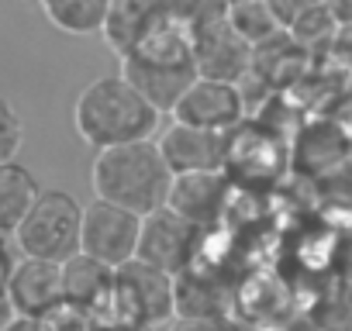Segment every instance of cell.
Listing matches in <instances>:
<instances>
[{"label": "cell", "instance_id": "cell-1", "mask_svg": "<svg viewBox=\"0 0 352 331\" xmlns=\"http://www.w3.org/2000/svg\"><path fill=\"white\" fill-rule=\"evenodd\" d=\"M159 121H162V111L124 73L97 76L94 83L80 90L73 104V128L94 152L155 138Z\"/></svg>", "mask_w": 352, "mask_h": 331}, {"label": "cell", "instance_id": "cell-2", "mask_svg": "<svg viewBox=\"0 0 352 331\" xmlns=\"http://www.w3.org/2000/svg\"><path fill=\"white\" fill-rule=\"evenodd\" d=\"M173 170L159 148V138H142L114 148H100L90 166L94 197L121 204L135 214H152L169 204Z\"/></svg>", "mask_w": 352, "mask_h": 331}, {"label": "cell", "instance_id": "cell-3", "mask_svg": "<svg viewBox=\"0 0 352 331\" xmlns=\"http://www.w3.org/2000/svg\"><path fill=\"white\" fill-rule=\"evenodd\" d=\"M121 73L162 114H169L176 107V100H180L190 90V83L201 76L190 32L184 25H176V21L166 25L148 42H142L138 49H131L128 56H121Z\"/></svg>", "mask_w": 352, "mask_h": 331}, {"label": "cell", "instance_id": "cell-4", "mask_svg": "<svg viewBox=\"0 0 352 331\" xmlns=\"http://www.w3.org/2000/svg\"><path fill=\"white\" fill-rule=\"evenodd\" d=\"M94 317H121V321H135L148 331H159L162 324H173L176 321L173 273H166L159 266H148L142 259H131V262L118 266L114 290Z\"/></svg>", "mask_w": 352, "mask_h": 331}, {"label": "cell", "instance_id": "cell-5", "mask_svg": "<svg viewBox=\"0 0 352 331\" xmlns=\"http://www.w3.org/2000/svg\"><path fill=\"white\" fill-rule=\"evenodd\" d=\"M80 235H83V204L66 190H42L14 231V249L18 255L66 262L73 252H80Z\"/></svg>", "mask_w": 352, "mask_h": 331}, {"label": "cell", "instance_id": "cell-6", "mask_svg": "<svg viewBox=\"0 0 352 331\" xmlns=\"http://www.w3.org/2000/svg\"><path fill=\"white\" fill-rule=\"evenodd\" d=\"M208 231L197 228L190 218L173 211L169 204L142 218V238H138V255L148 266H159L166 273H184L201 259Z\"/></svg>", "mask_w": 352, "mask_h": 331}, {"label": "cell", "instance_id": "cell-7", "mask_svg": "<svg viewBox=\"0 0 352 331\" xmlns=\"http://www.w3.org/2000/svg\"><path fill=\"white\" fill-rule=\"evenodd\" d=\"M138 238H142V214L94 197L83 207V235L80 249L90 252L94 259L107 266H124L138 255Z\"/></svg>", "mask_w": 352, "mask_h": 331}, {"label": "cell", "instance_id": "cell-8", "mask_svg": "<svg viewBox=\"0 0 352 331\" xmlns=\"http://www.w3.org/2000/svg\"><path fill=\"white\" fill-rule=\"evenodd\" d=\"M280 135L259 121H242L228 131V162L225 173L235 187H259L273 183L276 173L287 166V148L276 141Z\"/></svg>", "mask_w": 352, "mask_h": 331}, {"label": "cell", "instance_id": "cell-9", "mask_svg": "<svg viewBox=\"0 0 352 331\" xmlns=\"http://www.w3.org/2000/svg\"><path fill=\"white\" fill-rule=\"evenodd\" d=\"M169 114H173V121H187V124H197V128L232 131L245 121V93H242L239 83L197 76Z\"/></svg>", "mask_w": 352, "mask_h": 331}, {"label": "cell", "instance_id": "cell-10", "mask_svg": "<svg viewBox=\"0 0 352 331\" xmlns=\"http://www.w3.org/2000/svg\"><path fill=\"white\" fill-rule=\"evenodd\" d=\"M235 183L225 170H211V173H180L173 176V190H169V207L180 211L184 218H190L197 228L214 231L221 221H228L232 201H235Z\"/></svg>", "mask_w": 352, "mask_h": 331}, {"label": "cell", "instance_id": "cell-11", "mask_svg": "<svg viewBox=\"0 0 352 331\" xmlns=\"http://www.w3.org/2000/svg\"><path fill=\"white\" fill-rule=\"evenodd\" d=\"M190 38H194V56H197L201 76L242 83L256 66V45L228 18L197 28Z\"/></svg>", "mask_w": 352, "mask_h": 331}, {"label": "cell", "instance_id": "cell-12", "mask_svg": "<svg viewBox=\"0 0 352 331\" xmlns=\"http://www.w3.org/2000/svg\"><path fill=\"white\" fill-rule=\"evenodd\" d=\"M155 138L176 176L225 170V162H228V131H211V128H197L187 121H173Z\"/></svg>", "mask_w": 352, "mask_h": 331}, {"label": "cell", "instance_id": "cell-13", "mask_svg": "<svg viewBox=\"0 0 352 331\" xmlns=\"http://www.w3.org/2000/svg\"><path fill=\"white\" fill-rule=\"evenodd\" d=\"M166 25H173L166 0H111V11H107V21L100 28V38L121 59L131 49H138L142 42H148L155 32H162Z\"/></svg>", "mask_w": 352, "mask_h": 331}, {"label": "cell", "instance_id": "cell-14", "mask_svg": "<svg viewBox=\"0 0 352 331\" xmlns=\"http://www.w3.org/2000/svg\"><path fill=\"white\" fill-rule=\"evenodd\" d=\"M176 317H225L235 314V286L204 262H194L190 269L176 273Z\"/></svg>", "mask_w": 352, "mask_h": 331}, {"label": "cell", "instance_id": "cell-15", "mask_svg": "<svg viewBox=\"0 0 352 331\" xmlns=\"http://www.w3.org/2000/svg\"><path fill=\"white\" fill-rule=\"evenodd\" d=\"M8 293L21 314L45 317L59 300H66L63 297V262L18 255V262L8 276Z\"/></svg>", "mask_w": 352, "mask_h": 331}, {"label": "cell", "instance_id": "cell-16", "mask_svg": "<svg viewBox=\"0 0 352 331\" xmlns=\"http://www.w3.org/2000/svg\"><path fill=\"white\" fill-rule=\"evenodd\" d=\"M114 276H118L114 266H107L80 249L63 262V297L87 307L90 314H97L114 290Z\"/></svg>", "mask_w": 352, "mask_h": 331}, {"label": "cell", "instance_id": "cell-17", "mask_svg": "<svg viewBox=\"0 0 352 331\" xmlns=\"http://www.w3.org/2000/svg\"><path fill=\"white\" fill-rule=\"evenodd\" d=\"M38 194H42V187L28 166H21L18 159L0 162V235L14 238L18 225L25 221V214L32 211Z\"/></svg>", "mask_w": 352, "mask_h": 331}, {"label": "cell", "instance_id": "cell-18", "mask_svg": "<svg viewBox=\"0 0 352 331\" xmlns=\"http://www.w3.org/2000/svg\"><path fill=\"white\" fill-rule=\"evenodd\" d=\"M297 138H300L297 141V170H307V173H324V170L342 166L345 152L352 145L349 131H342L338 124H328V121L307 124Z\"/></svg>", "mask_w": 352, "mask_h": 331}, {"label": "cell", "instance_id": "cell-19", "mask_svg": "<svg viewBox=\"0 0 352 331\" xmlns=\"http://www.w3.org/2000/svg\"><path fill=\"white\" fill-rule=\"evenodd\" d=\"M38 8L56 32L87 38V35H100L111 0H38Z\"/></svg>", "mask_w": 352, "mask_h": 331}, {"label": "cell", "instance_id": "cell-20", "mask_svg": "<svg viewBox=\"0 0 352 331\" xmlns=\"http://www.w3.org/2000/svg\"><path fill=\"white\" fill-rule=\"evenodd\" d=\"M304 314L328 331H352V279L328 273Z\"/></svg>", "mask_w": 352, "mask_h": 331}, {"label": "cell", "instance_id": "cell-21", "mask_svg": "<svg viewBox=\"0 0 352 331\" xmlns=\"http://www.w3.org/2000/svg\"><path fill=\"white\" fill-rule=\"evenodd\" d=\"M228 21L252 42V45H263V42H273L287 32V25L280 21L276 8L270 0H239V4L228 8Z\"/></svg>", "mask_w": 352, "mask_h": 331}, {"label": "cell", "instance_id": "cell-22", "mask_svg": "<svg viewBox=\"0 0 352 331\" xmlns=\"http://www.w3.org/2000/svg\"><path fill=\"white\" fill-rule=\"evenodd\" d=\"M169 4V14L176 25H184L190 35L204 25H214L221 18H228V0H166Z\"/></svg>", "mask_w": 352, "mask_h": 331}, {"label": "cell", "instance_id": "cell-23", "mask_svg": "<svg viewBox=\"0 0 352 331\" xmlns=\"http://www.w3.org/2000/svg\"><path fill=\"white\" fill-rule=\"evenodd\" d=\"M21 141H25V121L8 97H0V162L14 159Z\"/></svg>", "mask_w": 352, "mask_h": 331}, {"label": "cell", "instance_id": "cell-24", "mask_svg": "<svg viewBox=\"0 0 352 331\" xmlns=\"http://www.w3.org/2000/svg\"><path fill=\"white\" fill-rule=\"evenodd\" d=\"M52 331H90L94 328V314L73 300H59L49 314H45Z\"/></svg>", "mask_w": 352, "mask_h": 331}, {"label": "cell", "instance_id": "cell-25", "mask_svg": "<svg viewBox=\"0 0 352 331\" xmlns=\"http://www.w3.org/2000/svg\"><path fill=\"white\" fill-rule=\"evenodd\" d=\"M173 331H245L235 314L225 317H176Z\"/></svg>", "mask_w": 352, "mask_h": 331}, {"label": "cell", "instance_id": "cell-26", "mask_svg": "<svg viewBox=\"0 0 352 331\" xmlns=\"http://www.w3.org/2000/svg\"><path fill=\"white\" fill-rule=\"evenodd\" d=\"M328 273H335L342 279H352V228L349 231H338L335 252H331V269Z\"/></svg>", "mask_w": 352, "mask_h": 331}, {"label": "cell", "instance_id": "cell-27", "mask_svg": "<svg viewBox=\"0 0 352 331\" xmlns=\"http://www.w3.org/2000/svg\"><path fill=\"white\" fill-rule=\"evenodd\" d=\"M90 331H148L135 321H121V317H94V328Z\"/></svg>", "mask_w": 352, "mask_h": 331}, {"label": "cell", "instance_id": "cell-28", "mask_svg": "<svg viewBox=\"0 0 352 331\" xmlns=\"http://www.w3.org/2000/svg\"><path fill=\"white\" fill-rule=\"evenodd\" d=\"M4 331H52L45 317H35V314H18Z\"/></svg>", "mask_w": 352, "mask_h": 331}, {"label": "cell", "instance_id": "cell-29", "mask_svg": "<svg viewBox=\"0 0 352 331\" xmlns=\"http://www.w3.org/2000/svg\"><path fill=\"white\" fill-rule=\"evenodd\" d=\"M21 310H18V304L11 300V293H8V283L4 286H0V331H4L14 317H18Z\"/></svg>", "mask_w": 352, "mask_h": 331}, {"label": "cell", "instance_id": "cell-30", "mask_svg": "<svg viewBox=\"0 0 352 331\" xmlns=\"http://www.w3.org/2000/svg\"><path fill=\"white\" fill-rule=\"evenodd\" d=\"M276 331H328V328H321V324L311 321L307 314H294V317H287Z\"/></svg>", "mask_w": 352, "mask_h": 331}, {"label": "cell", "instance_id": "cell-31", "mask_svg": "<svg viewBox=\"0 0 352 331\" xmlns=\"http://www.w3.org/2000/svg\"><path fill=\"white\" fill-rule=\"evenodd\" d=\"M228 4H239V0H228Z\"/></svg>", "mask_w": 352, "mask_h": 331}]
</instances>
